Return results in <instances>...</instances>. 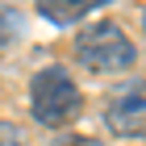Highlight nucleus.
<instances>
[{
  "mask_svg": "<svg viewBox=\"0 0 146 146\" xmlns=\"http://www.w3.org/2000/svg\"><path fill=\"white\" fill-rule=\"evenodd\" d=\"M79 109H84L79 88L63 67H42L29 79V113H34L38 125H46V129L71 125L79 117Z\"/></svg>",
  "mask_w": 146,
  "mask_h": 146,
  "instance_id": "f257e3e1",
  "label": "nucleus"
},
{
  "mask_svg": "<svg viewBox=\"0 0 146 146\" xmlns=\"http://www.w3.org/2000/svg\"><path fill=\"white\" fill-rule=\"evenodd\" d=\"M75 58L96 75H121L138 63V50L117 21H96L75 38Z\"/></svg>",
  "mask_w": 146,
  "mask_h": 146,
  "instance_id": "f03ea898",
  "label": "nucleus"
},
{
  "mask_svg": "<svg viewBox=\"0 0 146 146\" xmlns=\"http://www.w3.org/2000/svg\"><path fill=\"white\" fill-rule=\"evenodd\" d=\"M104 125L117 138H146V79H129L109 96Z\"/></svg>",
  "mask_w": 146,
  "mask_h": 146,
  "instance_id": "7ed1b4c3",
  "label": "nucleus"
},
{
  "mask_svg": "<svg viewBox=\"0 0 146 146\" xmlns=\"http://www.w3.org/2000/svg\"><path fill=\"white\" fill-rule=\"evenodd\" d=\"M104 4H113V0H38V13L50 25H75L79 17H88Z\"/></svg>",
  "mask_w": 146,
  "mask_h": 146,
  "instance_id": "20e7f679",
  "label": "nucleus"
},
{
  "mask_svg": "<svg viewBox=\"0 0 146 146\" xmlns=\"http://www.w3.org/2000/svg\"><path fill=\"white\" fill-rule=\"evenodd\" d=\"M0 146H29V134L17 121H0Z\"/></svg>",
  "mask_w": 146,
  "mask_h": 146,
  "instance_id": "39448f33",
  "label": "nucleus"
},
{
  "mask_svg": "<svg viewBox=\"0 0 146 146\" xmlns=\"http://www.w3.org/2000/svg\"><path fill=\"white\" fill-rule=\"evenodd\" d=\"M54 146H100L96 138H79V134H67V138H58Z\"/></svg>",
  "mask_w": 146,
  "mask_h": 146,
  "instance_id": "423d86ee",
  "label": "nucleus"
},
{
  "mask_svg": "<svg viewBox=\"0 0 146 146\" xmlns=\"http://www.w3.org/2000/svg\"><path fill=\"white\" fill-rule=\"evenodd\" d=\"M13 38V21H9V13H0V46Z\"/></svg>",
  "mask_w": 146,
  "mask_h": 146,
  "instance_id": "0eeeda50",
  "label": "nucleus"
},
{
  "mask_svg": "<svg viewBox=\"0 0 146 146\" xmlns=\"http://www.w3.org/2000/svg\"><path fill=\"white\" fill-rule=\"evenodd\" d=\"M142 25H146V13H142Z\"/></svg>",
  "mask_w": 146,
  "mask_h": 146,
  "instance_id": "6e6552de",
  "label": "nucleus"
}]
</instances>
